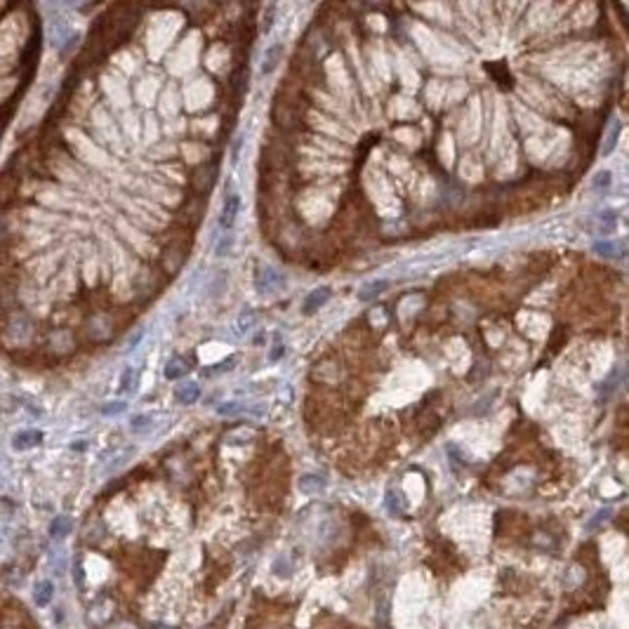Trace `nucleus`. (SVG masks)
I'll return each mask as SVG.
<instances>
[{
	"label": "nucleus",
	"instance_id": "obj_1",
	"mask_svg": "<svg viewBox=\"0 0 629 629\" xmlns=\"http://www.w3.org/2000/svg\"><path fill=\"white\" fill-rule=\"evenodd\" d=\"M283 55H286V45H283V43H271L269 48L264 50L262 64H259V73H262V76H271L276 68H279L281 61H283Z\"/></svg>",
	"mask_w": 629,
	"mask_h": 629
},
{
	"label": "nucleus",
	"instance_id": "obj_2",
	"mask_svg": "<svg viewBox=\"0 0 629 629\" xmlns=\"http://www.w3.org/2000/svg\"><path fill=\"white\" fill-rule=\"evenodd\" d=\"M620 132H623V123H620L615 116H613L610 120H605V132H603V140H601V153H603V156H608V153L615 151Z\"/></svg>",
	"mask_w": 629,
	"mask_h": 629
},
{
	"label": "nucleus",
	"instance_id": "obj_3",
	"mask_svg": "<svg viewBox=\"0 0 629 629\" xmlns=\"http://www.w3.org/2000/svg\"><path fill=\"white\" fill-rule=\"evenodd\" d=\"M330 295H333V290H330V288H316V290H311V293L304 297L302 311L306 313V316L316 313V311L321 309V306H323V304L330 300Z\"/></svg>",
	"mask_w": 629,
	"mask_h": 629
},
{
	"label": "nucleus",
	"instance_id": "obj_4",
	"mask_svg": "<svg viewBox=\"0 0 629 629\" xmlns=\"http://www.w3.org/2000/svg\"><path fill=\"white\" fill-rule=\"evenodd\" d=\"M239 208H241V196L239 194H227L224 196V208H222V217H219V222H222V227H234V222H236V214H239Z\"/></svg>",
	"mask_w": 629,
	"mask_h": 629
},
{
	"label": "nucleus",
	"instance_id": "obj_5",
	"mask_svg": "<svg viewBox=\"0 0 629 629\" xmlns=\"http://www.w3.org/2000/svg\"><path fill=\"white\" fill-rule=\"evenodd\" d=\"M41 441H43V432H38V429H24V432L14 434L12 446L14 450H28V448L41 446Z\"/></svg>",
	"mask_w": 629,
	"mask_h": 629
},
{
	"label": "nucleus",
	"instance_id": "obj_6",
	"mask_svg": "<svg viewBox=\"0 0 629 629\" xmlns=\"http://www.w3.org/2000/svg\"><path fill=\"white\" fill-rule=\"evenodd\" d=\"M189 370H191V365H189V360H187V358L172 356L170 360H167V365H165V380H180V378H184V375H187Z\"/></svg>",
	"mask_w": 629,
	"mask_h": 629
},
{
	"label": "nucleus",
	"instance_id": "obj_7",
	"mask_svg": "<svg viewBox=\"0 0 629 629\" xmlns=\"http://www.w3.org/2000/svg\"><path fill=\"white\" fill-rule=\"evenodd\" d=\"M592 250H594L599 257H605V259H618V257H623V245L615 243V241H594Z\"/></svg>",
	"mask_w": 629,
	"mask_h": 629
},
{
	"label": "nucleus",
	"instance_id": "obj_8",
	"mask_svg": "<svg viewBox=\"0 0 629 629\" xmlns=\"http://www.w3.org/2000/svg\"><path fill=\"white\" fill-rule=\"evenodd\" d=\"M613 14H615L618 24L623 26V31L629 36V0H608Z\"/></svg>",
	"mask_w": 629,
	"mask_h": 629
},
{
	"label": "nucleus",
	"instance_id": "obj_9",
	"mask_svg": "<svg viewBox=\"0 0 629 629\" xmlns=\"http://www.w3.org/2000/svg\"><path fill=\"white\" fill-rule=\"evenodd\" d=\"M389 288V281H370V283H365L363 288H360V293H358V300L360 302H370V300H375V297L378 295H382L385 293V290Z\"/></svg>",
	"mask_w": 629,
	"mask_h": 629
},
{
	"label": "nucleus",
	"instance_id": "obj_10",
	"mask_svg": "<svg viewBox=\"0 0 629 629\" xmlns=\"http://www.w3.org/2000/svg\"><path fill=\"white\" fill-rule=\"evenodd\" d=\"M177 401L180 403H184V405H189V403H196L198 398H201V387L196 385V382H189V385H184V387H180L177 389Z\"/></svg>",
	"mask_w": 629,
	"mask_h": 629
},
{
	"label": "nucleus",
	"instance_id": "obj_11",
	"mask_svg": "<svg viewBox=\"0 0 629 629\" xmlns=\"http://www.w3.org/2000/svg\"><path fill=\"white\" fill-rule=\"evenodd\" d=\"M596 227H599V234H613L618 227V214L613 210H605L596 214Z\"/></svg>",
	"mask_w": 629,
	"mask_h": 629
},
{
	"label": "nucleus",
	"instance_id": "obj_12",
	"mask_svg": "<svg viewBox=\"0 0 629 629\" xmlns=\"http://www.w3.org/2000/svg\"><path fill=\"white\" fill-rule=\"evenodd\" d=\"M52 596H55V585H52L50 580L38 582V587H36V603L41 605V608H45V605L52 601Z\"/></svg>",
	"mask_w": 629,
	"mask_h": 629
},
{
	"label": "nucleus",
	"instance_id": "obj_13",
	"mask_svg": "<svg viewBox=\"0 0 629 629\" xmlns=\"http://www.w3.org/2000/svg\"><path fill=\"white\" fill-rule=\"evenodd\" d=\"M300 488L302 493H321L326 488V481L321 477H313V474H306V477L300 479Z\"/></svg>",
	"mask_w": 629,
	"mask_h": 629
},
{
	"label": "nucleus",
	"instance_id": "obj_14",
	"mask_svg": "<svg viewBox=\"0 0 629 629\" xmlns=\"http://www.w3.org/2000/svg\"><path fill=\"white\" fill-rule=\"evenodd\" d=\"M68 533H71V519L57 516L55 521H52V526H50V535H52V538H66Z\"/></svg>",
	"mask_w": 629,
	"mask_h": 629
},
{
	"label": "nucleus",
	"instance_id": "obj_15",
	"mask_svg": "<svg viewBox=\"0 0 629 629\" xmlns=\"http://www.w3.org/2000/svg\"><path fill=\"white\" fill-rule=\"evenodd\" d=\"M279 281H281V276H276L271 269H262L257 276V288L259 290H271L274 283H279Z\"/></svg>",
	"mask_w": 629,
	"mask_h": 629
},
{
	"label": "nucleus",
	"instance_id": "obj_16",
	"mask_svg": "<svg viewBox=\"0 0 629 629\" xmlns=\"http://www.w3.org/2000/svg\"><path fill=\"white\" fill-rule=\"evenodd\" d=\"M153 425V420L149 415H135L132 420H130V429H132V434H144L149 432Z\"/></svg>",
	"mask_w": 629,
	"mask_h": 629
},
{
	"label": "nucleus",
	"instance_id": "obj_17",
	"mask_svg": "<svg viewBox=\"0 0 629 629\" xmlns=\"http://www.w3.org/2000/svg\"><path fill=\"white\" fill-rule=\"evenodd\" d=\"M610 182H613V175L608 172V170H599L592 177V187L596 189V191H608V187H610Z\"/></svg>",
	"mask_w": 629,
	"mask_h": 629
},
{
	"label": "nucleus",
	"instance_id": "obj_18",
	"mask_svg": "<svg viewBox=\"0 0 629 629\" xmlns=\"http://www.w3.org/2000/svg\"><path fill=\"white\" fill-rule=\"evenodd\" d=\"M610 514H613L610 509H599V511L594 514V519L587 524V531H596V528H599V526L603 524V521H608V519H610Z\"/></svg>",
	"mask_w": 629,
	"mask_h": 629
},
{
	"label": "nucleus",
	"instance_id": "obj_19",
	"mask_svg": "<svg viewBox=\"0 0 629 629\" xmlns=\"http://www.w3.org/2000/svg\"><path fill=\"white\" fill-rule=\"evenodd\" d=\"M125 408H128V403L113 401V403H106L102 408V412H104V415H120V412H125Z\"/></svg>",
	"mask_w": 629,
	"mask_h": 629
},
{
	"label": "nucleus",
	"instance_id": "obj_20",
	"mask_svg": "<svg viewBox=\"0 0 629 629\" xmlns=\"http://www.w3.org/2000/svg\"><path fill=\"white\" fill-rule=\"evenodd\" d=\"M241 410H243V405L239 401H229V403L219 405V408H217L219 415H236V412H241Z\"/></svg>",
	"mask_w": 629,
	"mask_h": 629
},
{
	"label": "nucleus",
	"instance_id": "obj_21",
	"mask_svg": "<svg viewBox=\"0 0 629 629\" xmlns=\"http://www.w3.org/2000/svg\"><path fill=\"white\" fill-rule=\"evenodd\" d=\"M132 378H135L132 368H128V370L123 373V378H120V387H118L120 394H125V391H130V380H132Z\"/></svg>",
	"mask_w": 629,
	"mask_h": 629
},
{
	"label": "nucleus",
	"instance_id": "obj_22",
	"mask_svg": "<svg viewBox=\"0 0 629 629\" xmlns=\"http://www.w3.org/2000/svg\"><path fill=\"white\" fill-rule=\"evenodd\" d=\"M252 321H255V313H250V311H248V316H245V313H243V316H241V321H239V326H241V330H248V328L252 326Z\"/></svg>",
	"mask_w": 629,
	"mask_h": 629
},
{
	"label": "nucleus",
	"instance_id": "obj_23",
	"mask_svg": "<svg viewBox=\"0 0 629 629\" xmlns=\"http://www.w3.org/2000/svg\"><path fill=\"white\" fill-rule=\"evenodd\" d=\"M283 354H286V347H283V344H276V347L271 349L269 358H271V360H279V358H283Z\"/></svg>",
	"mask_w": 629,
	"mask_h": 629
}]
</instances>
